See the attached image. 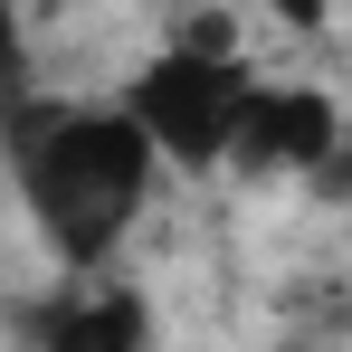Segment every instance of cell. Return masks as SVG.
Returning <instances> with one entry per match:
<instances>
[{
	"label": "cell",
	"instance_id": "8992f818",
	"mask_svg": "<svg viewBox=\"0 0 352 352\" xmlns=\"http://www.w3.org/2000/svg\"><path fill=\"white\" fill-rule=\"evenodd\" d=\"M305 190H314V200H333V210H352V133L314 162V172H305Z\"/></svg>",
	"mask_w": 352,
	"mask_h": 352
},
{
	"label": "cell",
	"instance_id": "52a82bcc",
	"mask_svg": "<svg viewBox=\"0 0 352 352\" xmlns=\"http://www.w3.org/2000/svg\"><path fill=\"white\" fill-rule=\"evenodd\" d=\"M172 48H190V58H238V38H229V19H219V10H190Z\"/></svg>",
	"mask_w": 352,
	"mask_h": 352
},
{
	"label": "cell",
	"instance_id": "6da1fadb",
	"mask_svg": "<svg viewBox=\"0 0 352 352\" xmlns=\"http://www.w3.org/2000/svg\"><path fill=\"white\" fill-rule=\"evenodd\" d=\"M0 143H10V181L29 200V219L48 238V257L76 276H105L115 248L133 238L143 200H153V143L124 105H48L19 96L0 105Z\"/></svg>",
	"mask_w": 352,
	"mask_h": 352
},
{
	"label": "cell",
	"instance_id": "3957f363",
	"mask_svg": "<svg viewBox=\"0 0 352 352\" xmlns=\"http://www.w3.org/2000/svg\"><path fill=\"white\" fill-rule=\"evenodd\" d=\"M333 143H343V115H333L324 86H248L238 133H229V172H248V181H305Z\"/></svg>",
	"mask_w": 352,
	"mask_h": 352
},
{
	"label": "cell",
	"instance_id": "5b68a950",
	"mask_svg": "<svg viewBox=\"0 0 352 352\" xmlns=\"http://www.w3.org/2000/svg\"><path fill=\"white\" fill-rule=\"evenodd\" d=\"M29 96V38H19V10L0 0V105Z\"/></svg>",
	"mask_w": 352,
	"mask_h": 352
},
{
	"label": "cell",
	"instance_id": "7a4b0ae2",
	"mask_svg": "<svg viewBox=\"0 0 352 352\" xmlns=\"http://www.w3.org/2000/svg\"><path fill=\"white\" fill-rule=\"evenodd\" d=\"M248 58H190V48H162V58L133 76L124 115L143 124L153 162L172 172H219L229 162V133H238V105H248Z\"/></svg>",
	"mask_w": 352,
	"mask_h": 352
},
{
	"label": "cell",
	"instance_id": "277c9868",
	"mask_svg": "<svg viewBox=\"0 0 352 352\" xmlns=\"http://www.w3.org/2000/svg\"><path fill=\"white\" fill-rule=\"evenodd\" d=\"M38 352H153V314H143V295L133 286H96L67 295L58 314L38 324Z\"/></svg>",
	"mask_w": 352,
	"mask_h": 352
},
{
	"label": "cell",
	"instance_id": "ba28073f",
	"mask_svg": "<svg viewBox=\"0 0 352 352\" xmlns=\"http://www.w3.org/2000/svg\"><path fill=\"white\" fill-rule=\"evenodd\" d=\"M267 10H276L286 29H324V19H333V0H267Z\"/></svg>",
	"mask_w": 352,
	"mask_h": 352
}]
</instances>
